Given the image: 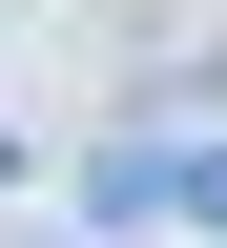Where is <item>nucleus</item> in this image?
<instances>
[{
    "instance_id": "obj_1",
    "label": "nucleus",
    "mask_w": 227,
    "mask_h": 248,
    "mask_svg": "<svg viewBox=\"0 0 227 248\" xmlns=\"http://www.w3.org/2000/svg\"><path fill=\"white\" fill-rule=\"evenodd\" d=\"M104 207H124V228H166V207H207V228H227V145H124Z\"/></svg>"
}]
</instances>
